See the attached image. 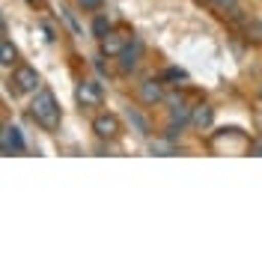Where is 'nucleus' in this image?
I'll return each mask as SVG.
<instances>
[{
    "label": "nucleus",
    "instance_id": "7ed1b4c3",
    "mask_svg": "<svg viewBox=\"0 0 262 262\" xmlns=\"http://www.w3.org/2000/svg\"><path fill=\"white\" fill-rule=\"evenodd\" d=\"M75 98H78V104H81L83 111H96V107H101V101H104V93H101V86H98L96 81H78V86H75Z\"/></svg>",
    "mask_w": 262,
    "mask_h": 262
},
{
    "label": "nucleus",
    "instance_id": "412c9836",
    "mask_svg": "<svg viewBox=\"0 0 262 262\" xmlns=\"http://www.w3.org/2000/svg\"><path fill=\"white\" fill-rule=\"evenodd\" d=\"M259 125H262V114H259Z\"/></svg>",
    "mask_w": 262,
    "mask_h": 262
},
{
    "label": "nucleus",
    "instance_id": "0eeeda50",
    "mask_svg": "<svg viewBox=\"0 0 262 262\" xmlns=\"http://www.w3.org/2000/svg\"><path fill=\"white\" fill-rule=\"evenodd\" d=\"M167 104H170V122H179V125H188L191 122V114H194V107H188V101L185 96H167Z\"/></svg>",
    "mask_w": 262,
    "mask_h": 262
},
{
    "label": "nucleus",
    "instance_id": "1a4fd4ad",
    "mask_svg": "<svg viewBox=\"0 0 262 262\" xmlns=\"http://www.w3.org/2000/svg\"><path fill=\"white\" fill-rule=\"evenodd\" d=\"M98 45H101V54H104V57H119L122 48H125L128 42H125V36H122V33L111 30L107 36H101V39H98Z\"/></svg>",
    "mask_w": 262,
    "mask_h": 262
},
{
    "label": "nucleus",
    "instance_id": "423d86ee",
    "mask_svg": "<svg viewBox=\"0 0 262 262\" xmlns=\"http://www.w3.org/2000/svg\"><path fill=\"white\" fill-rule=\"evenodd\" d=\"M140 60H143V42H140V39H131L128 45L122 48V54H119V75L137 72Z\"/></svg>",
    "mask_w": 262,
    "mask_h": 262
},
{
    "label": "nucleus",
    "instance_id": "6e6552de",
    "mask_svg": "<svg viewBox=\"0 0 262 262\" xmlns=\"http://www.w3.org/2000/svg\"><path fill=\"white\" fill-rule=\"evenodd\" d=\"M0 146H3V155H18V152H24V137H21V131L15 125H3V137H0Z\"/></svg>",
    "mask_w": 262,
    "mask_h": 262
},
{
    "label": "nucleus",
    "instance_id": "20e7f679",
    "mask_svg": "<svg viewBox=\"0 0 262 262\" xmlns=\"http://www.w3.org/2000/svg\"><path fill=\"white\" fill-rule=\"evenodd\" d=\"M93 131H96L98 140H116L119 131H122V122L116 114H98L93 116Z\"/></svg>",
    "mask_w": 262,
    "mask_h": 262
},
{
    "label": "nucleus",
    "instance_id": "aec40b11",
    "mask_svg": "<svg viewBox=\"0 0 262 262\" xmlns=\"http://www.w3.org/2000/svg\"><path fill=\"white\" fill-rule=\"evenodd\" d=\"M259 98H262V86H259Z\"/></svg>",
    "mask_w": 262,
    "mask_h": 262
},
{
    "label": "nucleus",
    "instance_id": "ddd939ff",
    "mask_svg": "<svg viewBox=\"0 0 262 262\" xmlns=\"http://www.w3.org/2000/svg\"><path fill=\"white\" fill-rule=\"evenodd\" d=\"M238 27H242V33H245L247 39H253V42H262V21H256L253 15H242Z\"/></svg>",
    "mask_w": 262,
    "mask_h": 262
},
{
    "label": "nucleus",
    "instance_id": "9d476101",
    "mask_svg": "<svg viewBox=\"0 0 262 262\" xmlns=\"http://www.w3.org/2000/svg\"><path fill=\"white\" fill-rule=\"evenodd\" d=\"M212 122H214V107L212 104H196L194 107V114H191V125H194L196 131H206V128H212Z\"/></svg>",
    "mask_w": 262,
    "mask_h": 262
},
{
    "label": "nucleus",
    "instance_id": "4be33fe9",
    "mask_svg": "<svg viewBox=\"0 0 262 262\" xmlns=\"http://www.w3.org/2000/svg\"><path fill=\"white\" fill-rule=\"evenodd\" d=\"M30 3H36V0H30Z\"/></svg>",
    "mask_w": 262,
    "mask_h": 262
},
{
    "label": "nucleus",
    "instance_id": "2eb2a0df",
    "mask_svg": "<svg viewBox=\"0 0 262 262\" xmlns=\"http://www.w3.org/2000/svg\"><path fill=\"white\" fill-rule=\"evenodd\" d=\"M200 3L212 6L214 12H221V15H229V12H235V9H238V0H200Z\"/></svg>",
    "mask_w": 262,
    "mask_h": 262
},
{
    "label": "nucleus",
    "instance_id": "f8f14e48",
    "mask_svg": "<svg viewBox=\"0 0 262 262\" xmlns=\"http://www.w3.org/2000/svg\"><path fill=\"white\" fill-rule=\"evenodd\" d=\"M164 83H173V86H188L191 83V78H188V72L185 69H179V66H167L161 72Z\"/></svg>",
    "mask_w": 262,
    "mask_h": 262
},
{
    "label": "nucleus",
    "instance_id": "9b49d317",
    "mask_svg": "<svg viewBox=\"0 0 262 262\" xmlns=\"http://www.w3.org/2000/svg\"><path fill=\"white\" fill-rule=\"evenodd\" d=\"M0 66H3V69H15L18 66V51H15V45H12L9 36L0 39Z\"/></svg>",
    "mask_w": 262,
    "mask_h": 262
},
{
    "label": "nucleus",
    "instance_id": "4468645a",
    "mask_svg": "<svg viewBox=\"0 0 262 262\" xmlns=\"http://www.w3.org/2000/svg\"><path fill=\"white\" fill-rule=\"evenodd\" d=\"M128 122H131V125H134L137 131H140L143 137H149V134H152V125H149V119L140 114L137 107H128Z\"/></svg>",
    "mask_w": 262,
    "mask_h": 262
},
{
    "label": "nucleus",
    "instance_id": "39448f33",
    "mask_svg": "<svg viewBox=\"0 0 262 262\" xmlns=\"http://www.w3.org/2000/svg\"><path fill=\"white\" fill-rule=\"evenodd\" d=\"M137 96H140V101H143L146 107H155V104H161V101H167V90H164V78H146V81L140 83V90H137Z\"/></svg>",
    "mask_w": 262,
    "mask_h": 262
},
{
    "label": "nucleus",
    "instance_id": "f257e3e1",
    "mask_svg": "<svg viewBox=\"0 0 262 262\" xmlns=\"http://www.w3.org/2000/svg\"><path fill=\"white\" fill-rule=\"evenodd\" d=\"M30 116L36 119V125H42L45 131H57L60 122H63V111L57 104V98L51 93L48 86H42L39 93H33L30 101Z\"/></svg>",
    "mask_w": 262,
    "mask_h": 262
},
{
    "label": "nucleus",
    "instance_id": "dca6fc26",
    "mask_svg": "<svg viewBox=\"0 0 262 262\" xmlns=\"http://www.w3.org/2000/svg\"><path fill=\"white\" fill-rule=\"evenodd\" d=\"M111 30H114V27H111V18H104V15H96V18H93V36H96V39L107 36Z\"/></svg>",
    "mask_w": 262,
    "mask_h": 262
},
{
    "label": "nucleus",
    "instance_id": "f3484780",
    "mask_svg": "<svg viewBox=\"0 0 262 262\" xmlns=\"http://www.w3.org/2000/svg\"><path fill=\"white\" fill-rule=\"evenodd\" d=\"M78 6H81L83 12H101L104 0H78Z\"/></svg>",
    "mask_w": 262,
    "mask_h": 262
},
{
    "label": "nucleus",
    "instance_id": "6ab92c4d",
    "mask_svg": "<svg viewBox=\"0 0 262 262\" xmlns=\"http://www.w3.org/2000/svg\"><path fill=\"white\" fill-rule=\"evenodd\" d=\"M250 152H253V155H262V137L259 140H250Z\"/></svg>",
    "mask_w": 262,
    "mask_h": 262
},
{
    "label": "nucleus",
    "instance_id": "a211bd4d",
    "mask_svg": "<svg viewBox=\"0 0 262 262\" xmlns=\"http://www.w3.org/2000/svg\"><path fill=\"white\" fill-rule=\"evenodd\" d=\"M60 12H63L66 24H69V27H72V30L78 33V36H81V27H78V21H75V15H72V12H66V9H60Z\"/></svg>",
    "mask_w": 262,
    "mask_h": 262
},
{
    "label": "nucleus",
    "instance_id": "f03ea898",
    "mask_svg": "<svg viewBox=\"0 0 262 262\" xmlns=\"http://www.w3.org/2000/svg\"><path fill=\"white\" fill-rule=\"evenodd\" d=\"M9 90H12V96H33L42 90V78L33 66L18 63L12 69V78H9Z\"/></svg>",
    "mask_w": 262,
    "mask_h": 262
}]
</instances>
